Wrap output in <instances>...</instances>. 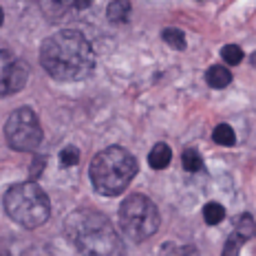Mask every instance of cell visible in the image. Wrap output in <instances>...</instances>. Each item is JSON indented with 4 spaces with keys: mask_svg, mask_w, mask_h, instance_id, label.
Segmentation results:
<instances>
[{
    "mask_svg": "<svg viewBox=\"0 0 256 256\" xmlns=\"http://www.w3.org/2000/svg\"><path fill=\"white\" fill-rule=\"evenodd\" d=\"M252 230H254V223H252V216L250 214H243V216L236 218V234L238 236L248 238L250 234H252Z\"/></svg>",
    "mask_w": 256,
    "mask_h": 256,
    "instance_id": "ac0fdd59",
    "label": "cell"
},
{
    "mask_svg": "<svg viewBox=\"0 0 256 256\" xmlns=\"http://www.w3.org/2000/svg\"><path fill=\"white\" fill-rule=\"evenodd\" d=\"M159 256H199L192 245H177V243H166L162 248Z\"/></svg>",
    "mask_w": 256,
    "mask_h": 256,
    "instance_id": "30bf717a",
    "label": "cell"
},
{
    "mask_svg": "<svg viewBox=\"0 0 256 256\" xmlns=\"http://www.w3.org/2000/svg\"><path fill=\"white\" fill-rule=\"evenodd\" d=\"M80 162V150L76 146H66L64 150L60 152V164L62 166H76V164Z\"/></svg>",
    "mask_w": 256,
    "mask_h": 256,
    "instance_id": "e0dca14e",
    "label": "cell"
},
{
    "mask_svg": "<svg viewBox=\"0 0 256 256\" xmlns=\"http://www.w3.org/2000/svg\"><path fill=\"white\" fill-rule=\"evenodd\" d=\"M2 22H4V14H2V9H0V26H2Z\"/></svg>",
    "mask_w": 256,
    "mask_h": 256,
    "instance_id": "7402d4cb",
    "label": "cell"
},
{
    "mask_svg": "<svg viewBox=\"0 0 256 256\" xmlns=\"http://www.w3.org/2000/svg\"><path fill=\"white\" fill-rule=\"evenodd\" d=\"M4 210L12 221L22 228H38L46 223L51 214V204L46 192L36 181L16 184L4 194Z\"/></svg>",
    "mask_w": 256,
    "mask_h": 256,
    "instance_id": "277c9868",
    "label": "cell"
},
{
    "mask_svg": "<svg viewBox=\"0 0 256 256\" xmlns=\"http://www.w3.org/2000/svg\"><path fill=\"white\" fill-rule=\"evenodd\" d=\"M245 241L243 236H238V234H234V236L228 241L226 245V252H223V256H236L238 254V248H241V243Z\"/></svg>",
    "mask_w": 256,
    "mask_h": 256,
    "instance_id": "d6986e66",
    "label": "cell"
},
{
    "mask_svg": "<svg viewBox=\"0 0 256 256\" xmlns=\"http://www.w3.org/2000/svg\"><path fill=\"white\" fill-rule=\"evenodd\" d=\"M212 135H214V142L221 144V146H234L236 144V135L228 124H218Z\"/></svg>",
    "mask_w": 256,
    "mask_h": 256,
    "instance_id": "8fae6325",
    "label": "cell"
},
{
    "mask_svg": "<svg viewBox=\"0 0 256 256\" xmlns=\"http://www.w3.org/2000/svg\"><path fill=\"white\" fill-rule=\"evenodd\" d=\"M128 12H130V4L124 2V0H117V2H110V4H108V9H106V14H108V18L113 20V22L126 20Z\"/></svg>",
    "mask_w": 256,
    "mask_h": 256,
    "instance_id": "4fadbf2b",
    "label": "cell"
},
{
    "mask_svg": "<svg viewBox=\"0 0 256 256\" xmlns=\"http://www.w3.org/2000/svg\"><path fill=\"white\" fill-rule=\"evenodd\" d=\"M26 82V66L9 51H0V95H12Z\"/></svg>",
    "mask_w": 256,
    "mask_h": 256,
    "instance_id": "52a82bcc",
    "label": "cell"
},
{
    "mask_svg": "<svg viewBox=\"0 0 256 256\" xmlns=\"http://www.w3.org/2000/svg\"><path fill=\"white\" fill-rule=\"evenodd\" d=\"M221 56H223V60H226L228 64H241L243 62V51L238 49L236 44H228V46H223V51H221Z\"/></svg>",
    "mask_w": 256,
    "mask_h": 256,
    "instance_id": "2e32d148",
    "label": "cell"
},
{
    "mask_svg": "<svg viewBox=\"0 0 256 256\" xmlns=\"http://www.w3.org/2000/svg\"><path fill=\"white\" fill-rule=\"evenodd\" d=\"M252 62H254V66H256V53H254V56H252Z\"/></svg>",
    "mask_w": 256,
    "mask_h": 256,
    "instance_id": "603a6c76",
    "label": "cell"
},
{
    "mask_svg": "<svg viewBox=\"0 0 256 256\" xmlns=\"http://www.w3.org/2000/svg\"><path fill=\"white\" fill-rule=\"evenodd\" d=\"M206 80L212 88H226L232 82V73L226 66H210L206 73Z\"/></svg>",
    "mask_w": 256,
    "mask_h": 256,
    "instance_id": "9c48e42d",
    "label": "cell"
},
{
    "mask_svg": "<svg viewBox=\"0 0 256 256\" xmlns=\"http://www.w3.org/2000/svg\"><path fill=\"white\" fill-rule=\"evenodd\" d=\"M120 228L132 241H146L159 228V210L144 194H130L120 206Z\"/></svg>",
    "mask_w": 256,
    "mask_h": 256,
    "instance_id": "5b68a950",
    "label": "cell"
},
{
    "mask_svg": "<svg viewBox=\"0 0 256 256\" xmlns=\"http://www.w3.org/2000/svg\"><path fill=\"white\" fill-rule=\"evenodd\" d=\"M170 159H172V150H170V146H166V144H157L150 150V154H148V164H150V168H154V170L168 168Z\"/></svg>",
    "mask_w": 256,
    "mask_h": 256,
    "instance_id": "ba28073f",
    "label": "cell"
},
{
    "mask_svg": "<svg viewBox=\"0 0 256 256\" xmlns=\"http://www.w3.org/2000/svg\"><path fill=\"white\" fill-rule=\"evenodd\" d=\"M68 238L84 256H124L120 234L110 221L93 210H78L64 223Z\"/></svg>",
    "mask_w": 256,
    "mask_h": 256,
    "instance_id": "7a4b0ae2",
    "label": "cell"
},
{
    "mask_svg": "<svg viewBox=\"0 0 256 256\" xmlns=\"http://www.w3.org/2000/svg\"><path fill=\"white\" fill-rule=\"evenodd\" d=\"M4 137H7L9 146L20 152H31L40 146L42 142V128L40 120L29 106L14 110L9 115L7 124H4Z\"/></svg>",
    "mask_w": 256,
    "mask_h": 256,
    "instance_id": "8992f818",
    "label": "cell"
},
{
    "mask_svg": "<svg viewBox=\"0 0 256 256\" xmlns=\"http://www.w3.org/2000/svg\"><path fill=\"white\" fill-rule=\"evenodd\" d=\"M0 256H12V254H9V252H7V250H4V248H0Z\"/></svg>",
    "mask_w": 256,
    "mask_h": 256,
    "instance_id": "44dd1931",
    "label": "cell"
},
{
    "mask_svg": "<svg viewBox=\"0 0 256 256\" xmlns=\"http://www.w3.org/2000/svg\"><path fill=\"white\" fill-rule=\"evenodd\" d=\"M181 162H184V168L188 172H196V170H201V166H204V159H201V154L194 148H188L184 152V157H181Z\"/></svg>",
    "mask_w": 256,
    "mask_h": 256,
    "instance_id": "5bb4252c",
    "label": "cell"
},
{
    "mask_svg": "<svg viewBox=\"0 0 256 256\" xmlns=\"http://www.w3.org/2000/svg\"><path fill=\"white\" fill-rule=\"evenodd\" d=\"M40 62L51 78L62 82H76L93 71L95 53L90 42L80 31L64 29L42 42Z\"/></svg>",
    "mask_w": 256,
    "mask_h": 256,
    "instance_id": "6da1fadb",
    "label": "cell"
},
{
    "mask_svg": "<svg viewBox=\"0 0 256 256\" xmlns=\"http://www.w3.org/2000/svg\"><path fill=\"white\" fill-rule=\"evenodd\" d=\"M254 232H256V228H254Z\"/></svg>",
    "mask_w": 256,
    "mask_h": 256,
    "instance_id": "cb8c5ba5",
    "label": "cell"
},
{
    "mask_svg": "<svg viewBox=\"0 0 256 256\" xmlns=\"http://www.w3.org/2000/svg\"><path fill=\"white\" fill-rule=\"evenodd\" d=\"M204 218L210 226H216V223H221L226 218V210H223L221 204H208L204 208Z\"/></svg>",
    "mask_w": 256,
    "mask_h": 256,
    "instance_id": "7c38bea8",
    "label": "cell"
},
{
    "mask_svg": "<svg viewBox=\"0 0 256 256\" xmlns=\"http://www.w3.org/2000/svg\"><path fill=\"white\" fill-rule=\"evenodd\" d=\"M36 159H38V164L34 162V166H31V177H40L42 166H44V157H36Z\"/></svg>",
    "mask_w": 256,
    "mask_h": 256,
    "instance_id": "ffe728a7",
    "label": "cell"
},
{
    "mask_svg": "<svg viewBox=\"0 0 256 256\" xmlns=\"http://www.w3.org/2000/svg\"><path fill=\"white\" fill-rule=\"evenodd\" d=\"M137 172V162L126 148L110 146L98 152L90 162L88 177L95 192L102 196H117L122 194Z\"/></svg>",
    "mask_w": 256,
    "mask_h": 256,
    "instance_id": "3957f363",
    "label": "cell"
},
{
    "mask_svg": "<svg viewBox=\"0 0 256 256\" xmlns=\"http://www.w3.org/2000/svg\"><path fill=\"white\" fill-rule=\"evenodd\" d=\"M164 40L166 44H170L172 49H186V38H184V31L179 29H164Z\"/></svg>",
    "mask_w": 256,
    "mask_h": 256,
    "instance_id": "9a60e30c",
    "label": "cell"
}]
</instances>
